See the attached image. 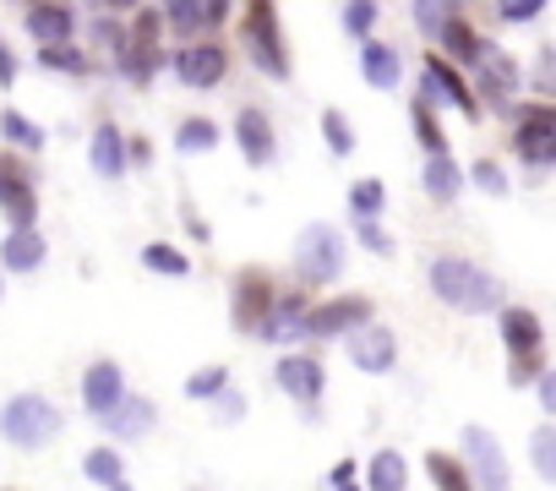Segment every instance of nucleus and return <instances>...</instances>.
Here are the masks:
<instances>
[{
	"label": "nucleus",
	"mask_w": 556,
	"mask_h": 491,
	"mask_svg": "<svg viewBox=\"0 0 556 491\" xmlns=\"http://www.w3.org/2000/svg\"><path fill=\"white\" fill-rule=\"evenodd\" d=\"M142 0H104V12H137Z\"/></svg>",
	"instance_id": "603ef678"
},
{
	"label": "nucleus",
	"mask_w": 556,
	"mask_h": 491,
	"mask_svg": "<svg viewBox=\"0 0 556 491\" xmlns=\"http://www.w3.org/2000/svg\"><path fill=\"white\" fill-rule=\"evenodd\" d=\"M361 323H371V301H366V295H339V301L306 306L301 333H312V339H333V333H350V328H361Z\"/></svg>",
	"instance_id": "6e6552de"
},
{
	"label": "nucleus",
	"mask_w": 556,
	"mask_h": 491,
	"mask_svg": "<svg viewBox=\"0 0 556 491\" xmlns=\"http://www.w3.org/2000/svg\"><path fill=\"white\" fill-rule=\"evenodd\" d=\"M534 388H540V404H545V410H556V377H551V372H540V377H534Z\"/></svg>",
	"instance_id": "3c124183"
},
{
	"label": "nucleus",
	"mask_w": 556,
	"mask_h": 491,
	"mask_svg": "<svg viewBox=\"0 0 556 491\" xmlns=\"http://www.w3.org/2000/svg\"><path fill=\"white\" fill-rule=\"evenodd\" d=\"M475 72H480V88H485L491 99H502V104H507V99H518V88H523L518 61H513V55H502V50H491V45H485V55H480V66H475Z\"/></svg>",
	"instance_id": "2eb2a0df"
},
{
	"label": "nucleus",
	"mask_w": 556,
	"mask_h": 491,
	"mask_svg": "<svg viewBox=\"0 0 556 491\" xmlns=\"http://www.w3.org/2000/svg\"><path fill=\"white\" fill-rule=\"evenodd\" d=\"M45 235L39 229H12L7 235V246H0V263H7L12 274H34V268H45Z\"/></svg>",
	"instance_id": "aec40b11"
},
{
	"label": "nucleus",
	"mask_w": 556,
	"mask_h": 491,
	"mask_svg": "<svg viewBox=\"0 0 556 491\" xmlns=\"http://www.w3.org/2000/svg\"><path fill=\"white\" fill-rule=\"evenodd\" d=\"M377 12H382V0H344L339 23H344V34L366 39V34H371V23H377Z\"/></svg>",
	"instance_id": "f704fd0d"
},
{
	"label": "nucleus",
	"mask_w": 556,
	"mask_h": 491,
	"mask_svg": "<svg viewBox=\"0 0 556 491\" xmlns=\"http://www.w3.org/2000/svg\"><path fill=\"white\" fill-rule=\"evenodd\" d=\"M104 426H110V437H121V442H131V437H148L153 431V404L142 399V393H121L104 415H99Z\"/></svg>",
	"instance_id": "4468645a"
},
{
	"label": "nucleus",
	"mask_w": 556,
	"mask_h": 491,
	"mask_svg": "<svg viewBox=\"0 0 556 491\" xmlns=\"http://www.w3.org/2000/svg\"><path fill=\"white\" fill-rule=\"evenodd\" d=\"M17 83V55L7 50V39H0V88H12Z\"/></svg>",
	"instance_id": "8fccbe9b"
},
{
	"label": "nucleus",
	"mask_w": 556,
	"mask_h": 491,
	"mask_svg": "<svg viewBox=\"0 0 556 491\" xmlns=\"http://www.w3.org/2000/svg\"><path fill=\"white\" fill-rule=\"evenodd\" d=\"M447 17H458V0H415V23H420L431 39L442 34V23H447Z\"/></svg>",
	"instance_id": "ea45409f"
},
{
	"label": "nucleus",
	"mask_w": 556,
	"mask_h": 491,
	"mask_svg": "<svg viewBox=\"0 0 556 491\" xmlns=\"http://www.w3.org/2000/svg\"><path fill=\"white\" fill-rule=\"evenodd\" d=\"M496 317H502V339H507L513 355H540L545 350V328L529 306H502Z\"/></svg>",
	"instance_id": "dca6fc26"
},
{
	"label": "nucleus",
	"mask_w": 556,
	"mask_h": 491,
	"mask_svg": "<svg viewBox=\"0 0 556 491\" xmlns=\"http://www.w3.org/2000/svg\"><path fill=\"white\" fill-rule=\"evenodd\" d=\"M464 453H469V480H475V491H507V458H502V448H496V437L485 431V426H469L464 431Z\"/></svg>",
	"instance_id": "1a4fd4ad"
},
{
	"label": "nucleus",
	"mask_w": 556,
	"mask_h": 491,
	"mask_svg": "<svg viewBox=\"0 0 556 491\" xmlns=\"http://www.w3.org/2000/svg\"><path fill=\"white\" fill-rule=\"evenodd\" d=\"M361 72H366V83L371 88H399V77H404V61H399V50L393 45H377V39H366L361 45Z\"/></svg>",
	"instance_id": "412c9836"
},
{
	"label": "nucleus",
	"mask_w": 556,
	"mask_h": 491,
	"mask_svg": "<svg viewBox=\"0 0 556 491\" xmlns=\"http://www.w3.org/2000/svg\"><path fill=\"white\" fill-rule=\"evenodd\" d=\"M159 45H137V39H126L121 50H115V66H121V77H131L137 88L142 83H153V72H159Z\"/></svg>",
	"instance_id": "bb28decb"
},
{
	"label": "nucleus",
	"mask_w": 556,
	"mask_h": 491,
	"mask_svg": "<svg viewBox=\"0 0 556 491\" xmlns=\"http://www.w3.org/2000/svg\"><path fill=\"white\" fill-rule=\"evenodd\" d=\"M83 475H88V480H99L104 491H131L126 464H121V453H115V448H93V453L83 458Z\"/></svg>",
	"instance_id": "cd10ccee"
},
{
	"label": "nucleus",
	"mask_w": 556,
	"mask_h": 491,
	"mask_svg": "<svg viewBox=\"0 0 556 491\" xmlns=\"http://www.w3.org/2000/svg\"><path fill=\"white\" fill-rule=\"evenodd\" d=\"M513 148L529 169H551L556 164V110L551 104H518V131Z\"/></svg>",
	"instance_id": "39448f33"
},
{
	"label": "nucleus",
	"mask_w": 556,
	"mask_h": 491,
	"mask_svg": "<svg viewBox=\"0 0 556 491\" xmlns=\"http://www.w3.org/2000/svg\"><path fill=\"white\" fill-rule=\"evenodd\" d=\"M333 491H361V486H355V464H350V458H339V464H333Z\"/></svg>",
	"instance_id": "09e8293b"
},
{
	"label": "nucleus",
	"mask_w": 556,
	"mask_h": 491,
	"mask_svg": "<svg viewBox=\"0 0 556 491\" xmlns=\"http://www.w3.org/2000/svg\"><path fill=\"white\" fill-rule=\"evenodd\" d=\"M159 17L186 39H207L202 34V0H159Z\"/></svg>",
	"instance_id": "c756f323"
},
{
	"label": "nucleus",
	"mask_w": 556,
	"mask_h": 491,
	"mask_svg": "<svg viewBox=\"0 0 556 491\" xmlns=\"http://www.w3.org/2000/svg\"><path fill=\"white\" fill-rule=\"evenodd\" d=\"M224 388H229V372H224V366H207V372H191V377H186V399H197V404L218 399Z\"/></svg>",
	"instance_id": "4c0bfd02"
},
{
	"label": "nucleus",
	"mask_w": 556,
	"mask_h": 491,
	"mask_svg": "<svg viewBox=\"0 0 556 491\" xmlns=\"http://www.w3.org/2000/svg\"><path fill=\"white\" fill-rule=\"evenodd\" d=\"M323 137H328V148L344 159V153H355V131H350V115L344 110H323Z\"/></svg>",
	"instance_id": "58836bf2"
},
{
	"label": "nucleus",
	"mask_w": 556,
	"mask_h": 491,
	"mask_svg": "<svg viewBox=\"0 0 556 491\" xmlns=\"http://www.w3.org/2000/svg\"><path fill=\"white\" fill-rule=\"evenodd\" d=\"M88 7H99V12H104V0H88Z\"/></svg>",
	"instance_id": "864d4df0"
},
{
	"label": "nucleus",
	"mask_w": 556,
	"mask_h": 491,
	"mask_svg": "<svg viewBox=\"0 0 556 491\" xmlns=\"http://www.w3.org/2000/svg\"><path fill=\"white\" fill-rule=\"evenodd\" d=\"M420 99H442V104L464 110L469 121L480 115V99H475L469 77H464L453 61H442V55H426V93H420Z\"/></svg>",
	"instance_id": "9d476101"
},
{
	"label": "nucleus",
	"mask_w": 556,
	"mask_h": 491,
	"mask_svg": "<svg viewBox=\"0 0 556 491\" xmlns=\"http://www.w3.org/2000/svg\"><path fill=\"white\" fill-rule=\"evenodd\" d=\"M0 431H7V442H17V448H45V442L61 437V410L45 393H17L7 410H0Z\"/></svg>",
	"instance_id": "7ed1b4c3"
},
{
	"label": "nucleus",
	"mask_w": 556,
	"mask_h": 491,
	"mask_svg": "<svg viewBox=\"0 0 556 491\" xmlns=\"http://www.w3.org/2000/svg\"><path fill=\"white\" fill-rule=\"evenodd\" d=\"M175 148H180V153H213V148H218V126L202 121V115H191V121L175 131Z\"/></svg>",
	"instance_id": "7c9ffc66"
},
{
	"label": "nucleus",
	"mask_w": 556,
	"mask_h": 491,
	"mask_svg": "<svg viewBox=\"0 0 556 491\" xmlns=\"http://www.w3.org/2000/svg\"><path fill=\"white\" fill-rule=\"evenodd\" d=\"M431 290H437L453 312H469V317H480V312H502V306H507L502 279L485 274V268L469 263V257H437V263H431Z\"/></svg>",
	"instance_id": "f257e3e1"
},
{
	"label": "nucleus",
	"mask_w": 556,
	"mask_h": 491,
	"mask_svg": "<svg viewBox=\"0 0 556 491\" xmlns=\"http://www.w3.org/2000/svg\"><path fill=\"white\" fill-rule=\"evenodd\" d=\"M301 323H306V301H301V295H278L256 328H262L267 339H278V344H290V339L301 333Z\"/></svg>",
	"instance_id": "4be33fe9"
},
{
	"label": "nucleus",
	"mask_w": 556,
	"mask_h": 491,
	"mask_svg": "<svg viewBox=\"0 0 556 491\" xmlns=\"http://www.w3.org/2000/svg\"><path fill=\"white\" fill-rule=\"evenodd\" d=\"M240 45H245V55H251V66L262 77H278V83L290 77V50H285V28H278L273 0H245V12H240Z\"/></svg>",
	"instance_id": "f03ea898"
},
{
	"label": "nucleus",
	"mask_w": 556,
	"mask_h": 491,
	"mask_svg": "<svg viewBox=\"0 0 556 491\" xmlns=\"http://www.w3.org/2000/svg\"><path fill=\"white\" fill-rule=\"evenodd\" d=\"M350 361H355L361 372H393L399 344H393V333H388V328L361 323V328H350Z\"/></svg>",
	"instance_id": "f8f14e48"
},
{
	"label": "nucleus",
	"mask_w": 556,
	"mask_h": 491,
	"mask_svg": "<svg viewBox=\"0 0 556 491\" xmlns=\"http://www.w3.org/2000/svg\"><path fill=\"white\" fill-rule=\"evenodd\" d=\"M426 475L437 480V491H475V480H469V469L453 458V453H426Z\"/></svg>",
	"instance_id": "c85d7f7f"
},
{
	"label": "nucleus",
	"mask_w": 556,
	"mask_h": 491,
	"mask_svg": "<svg viewBox=\"0 0 556 491\" xmlns=\"http://www.w3.org/2000/svg\"><path fill=\"white\" fill-rule=\"evenodd\" d=\"M278 388H285L290 399H306L312 404L328 388V377H323V366L312 355H285V361H278Z\"/></svg>",
	"instance_id": "f3484780"
},
{
	"label": "nucleus",
	"mask_w": 556,
	"mask_h": 491,
	"mask_svg": "<svg viewBox=\"0 0 556 491\" xmlns=\"http://www.w3.org/2000/svg\"><path fill=\"white\" fill-rule=\"evenodd\" d=\"M39 66L66 72V77H88V55L72 50V45H45V50H39Z\"/></svg>",
	"instance_id": "72a5a7b5"
},
{
	"label": "nucleus",
	"mask_w": 556,
	"mask_h": 491,
	"mask_svg": "<svg viewBox=\"0 0 556 491\" xmlns=\"http://www.w3.org/2000/svg\"><path fill=\"white\" fill-rule=\"evenodd\" d=\"M175 77L186 83V88H197V93H207V88H218L224 83V72H229V50L207 34V39H191V45H180L175 50Z\"/></svg>",
	"instance_id": "423d86ee"
},
{
	"label": "nucleus",
	"mask_w": 556,
	"mask_h": 491,
	"mask_svg": "<svg viewBox=\"0 0 556 491\" xmlns=\"http://www.w3.org/2000/svg\"><path fill=\"white\" fill-rule=\"evenodd\" d=\"M0 137H7L12 148H34V153L45 148V131H39L23 110H7V115H0Z\"/></svg>",
	"instance_id": "2f4dec72"
},
{
	"label": "nucleus",
	"mask_w": 556,
	"mask_h": 491,
	"mask_svg": "<svg viewBox=\"0 0 556 491\" xmlns=\"http://www.w3.org/2000/svg\"><path fill=\"white\" fill-rule=\"evenodd\" d=\"M534 469H540V480H556V431L551 426L534 431Z\"/></svg>",
	"instance_id": "a19ab883"
},
{
	"label": "nucleus",
	"mask_w": 556,
	"mask_h": 491,
	"mask_svg": "<svg viewBox=\"0 0 556 491\" xmlns=\"http://www.w3.org/2000/svg\"><path fill=\"white\" fill-rule=\"evenodd\" d=\"M93 39H99V45L115 55V50L126 45V23H115V17H99V23H93Z\"/></svg>",
	"instance_id": "a18cd8bd"
},
{
	"label": "nucleus",
	"mask_w": 556,
	"mask_h": 491,
	"mask_svg": "<svg viewBox=\"0 0 556 491\" xmlns=\"http://www.w3.org/2000/svg\"><path fill=\"white\" fill-rule=\"evenodd\" d=\"M404 480H409V464H404L399 448L371 453V464H366V491H404Z\"/></svg>",
	"instance_id": "a878e982"
},
{
	"label": "nucleus",
	"mask_w": 556,
	"mask_h": 491,
	"mask_svg": "<svg viewBox=\"0 0 556 491\" xmlns=\"http://www.w3.org/2000/svg\"><path fill=\"white\" fill-rule=\"evenodd\" d=\"M442 45H447V55L442 61H458V66H480V55H485V39L464 23V17H447L442 23V34H437Z\"/></svg>",
	"instance_id": "5701e85b"
},
{
	"label": "nucleus",
	"mask_w": 556,
	"mask_h": 491,
	"mask_svg": "<svg viewBox=\"0 0 556 491\" xmlns=\"http://www.w3.org/2000/svg\"><path fill=\"white\" fill-rule=\"evenodd\" d=\"M23 23H28L34 45H72L77 39V12L66 7V0H34Z\"/></svg>",
	"instance_id": "9b49d317"
},
{
	"label": "nucleus",
	"mask_w": 556,
	"mask_h": 491,
	"mask_svg": "<svg viewBox=\"0 0 556 491\" xmlns=\"http://www.w3.org/2000/svg\"><path fill=\"white\" fill-rule=\"evenodd\" d=\"M545 12V0H496V17L502 23H534Z\"/></svg>",
	"instance_id": "37998d69"
},
{
	"label": "nucleus",
	"mask_w": 556,
	"mask_h": 491,
	"mask_svg": "<svg viewBox=\"0 0 556 491\" xmlns=\"http://www.w3.org/2000/svg\"><path fill=\"white\" fill-rule=\"evenodd\" d=\"M235 142H240V153H245L251 164H273L278 142H273V121H267V110L245 104V110L235 115Z\"/></svg>",
	"instance_id": "ddd939ff"
},
{
	"label": "nucleus",
	"mask_w": 556,
	"mask_h": 491,
	"mask_svg": "<svg viewBox=\"0 0 556 491\" xmlns=\"http://www.w3.org/2000/svg\"><path fill=\"white\" fill-rule=\"evenodd\" d=\"M355 229H361V246H366V252L393 257V235H388V229H377V218H355Z\"/></svg>",
	"instance_id": "79ce46f5"
},
{
	"label": "nucleus",
	"mask_w": 556,
	"mask_h": 491,
	"mask_svg": "<svg viewBox=\"0 0 556 491\" xmlns=\"http://www.w3.org/2000/svg\"><path fill=\"white\" fill-rule=\"evenodd\" d=\"M267 306H273L267 279H262V274H240V279H235V328H256V323L267 317Z\"/></svg>",
	"instance_id": "6ab92c4d"
},
{
	"label": "nucleus",
	"mask_w": 556,
	"mask_h": 491,
	"mask_svg": "<svg viewBox=\"0 0 556 491\" xmlns=\"http://www.w3.org/2000/svg\"><path fill=\"white\" fill-rule=\"evenodd\" d=\"M420 186H426V197L453 202V197L464 191V169H458L447 153H426V175H420Z\"/></svg>",
	"instance_id": "393cba45"
},
{
	"label": "nucleus",
	"mask_w": 556,
	"mask_h": 491,
	"mask_svg": "<svg viewBox=\"0 0 556 491\" xmlns=\"http://www.w3.org/2000/svg\"><path fill=\"white\" fill-rule=\"evenodd\" d=\"M88 153H93V169H99L104 180H121L126 164H131V159H126V137H121V126H99Z\"/></svg>",
	"instance_id": "b1692460"
},
{
	"label": "nucleus",
	"mask_w": 556,
	"mask_h": 491,
	"mask_svg": "<svg viewBox=\"0 0 556 491\" xmlns=\"http://www.w3.org/2000/svg\"><path fill=\"white\" fill-rule=\"evenodd\" d=\"M469 180H475L480 191H491V197H502V191H507V175H502V164H491V159H480V164L469 169Z\"/></svg>",
	"instance_id": "c03bdc74"
},
{
	"label": "nucleus",
	"mask_w": 556,
	"mask_h": 491,
	"mask_svg": "<svg viewBox=\"0 0 556 491\" xmlns=\"http://www.w3.org/2000/svg\"><path fill=\"white\" fill-rule=\"evenodd\" d=\"M229 12H235V0H202V34H213Z\"/></svg>",
	"instance_id": "49530a36"
},
{
	"label": "nucleus",
	"mask_w": 556,
	"mask_h": 491,
	"mask_svg": "<svg viewBox=\"0 0 556 491\" xmlns=\"http://www.w3.org/2000/svg\"><path fill=\"white\" fill-rule=\"evenodd\" d=\"M121 393H126V372H121L115 361H93L88 377H83V404H88L93 415H104Z\"/></svg>",
	"instance_id": "a211bd4d"
},
{
	"label": "nucleus",
	"mask_w": 556,
	"mask_h": 491,
	"mask_svg": "<svg viewBox=\"0 0 556 491\" xmlns=\"http://www.w3.org/2000/svg\"><path fill=\"white\" fill-rule=\"evenodd\" d=\"M339 268H344V235L333 224H306L295 235V274L306 285H328L339 279Z\"/></svg>",
	"instance_id": "20e7f679"
},
{
	"label": "nucleus",
	"mask_w": 556,
	"mask_h": 491,
	"mask_svg": "<svg viewBox=\"0 0 556 491\" xmlns=\"http://www.w3.org/2000/svg\"><path fill=\"white\" fill-rule=\"evenodd\" d=\"M0 207H7L12 229H34V218H39L34 175H28V164L12 159V153H0Z\"/></svg>",
	"instance_id": "0eeeda50"
},
{
	"label": "nucleus",
	"mask_w": 556,
	"mask_h": 491,
	"mask_svg": "<svg viewBox=\"0 0 556 491\" xmlns=\"http://www.w3.org/2000/svg\"><path fill=\"white\" fill-rule=\"evenodd\" d=\"M382 207H388V186L382 180H355L350 186V213L355 218H377Z\"/></svg>",
	"instance_id": "473e14b6"
},
{
	"label": "nucleus",
	"mask_w": 556,
	"mask_h": 491,
	"mask_svg": "<svg viewBox=\"0 0 556 491\" xmlns=\"http://www.w3.org/2000/svg\"><path fill=\"white\" fill-rule=\"evenodd\" d=\"M409 121H415V137H420V148H426V153H447V142H442V126H437V115H431V104H426V99H415Z\"/></svg>",
	"instance_id": "e433bc0d"
},
{
	"label": "nucleus",
	"mask_w": 556,
	"mask_h": 491,
	"mask_svg": "<svg viewBox=\"0 0 556 491\" xmlns=\"http://www.w3.org/2000/svg\"><path fill=\"white\" fill-rule=\"evenodd\" d=\"M142 263L153 268V274H169V279H180V274H191V263H186V252H175V246H164V240H153L148 252H142Z\"/></svg>",
	"instance_id": "c9c22d12"
},
{
	"label": "nucleus",
	"mask_w": 556,
	"mask_h": 491,
	"mask_svg": "<svg viewBox=\"0 0 556 491\" xmlns=\"http://www.w3.org/2000/svg\"><path fill=\"white\" fill-rule=\"evenodd\" d=\"M513 382H529V377H540V355H513Z\"/></svg>",
	"instance_id": "de8ad7c7"
}]
</instances>
